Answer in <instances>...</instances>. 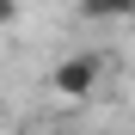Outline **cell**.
Masks as SVG:
<instances>
[{
	"label": "cell",
	"mask_w": 135,
	"mask_h": 135,
	"mask_svg": "<svg viewBox=\"0 0 135 135\" xmlns=\"http://www.w3.org/2000/svg\"><path fill=\"white\" fill-rule=\"evenodd\" d=\"M98 80H104V55H61V61L49 68L55 98H92Z\"/></svg>",
	"instance_id": "obj_1"
},
{
	"label": "cell",
	"mask_w": 135,
	"mask_h": 135,
	"mask_svg": "<svg viewBox=\"0 0 135 135\" xmlns=\"http://www.w3.org/2000/svg\"><path fill=\"white\" fill-rule=\"evenodd\" d=\"M80 18H104V25H129L135 18V0H74Z\"/></svg>",
	"instance_id": "obj_2"
},
{
	"label": "cell",
	"mask_w": 135,
	"mask_h": 135,
	"mask_svg": "<svg viewBox=\"0 0 135 135\" xmlns=\"http://www.w3.org/2000/svg\"><path fill=\"white\" fill-rule=\"evenodd\" d=\"M18 6H25V0H0V25H12V18H18Z\"/></svg>",
	"instance_id": "obj_3"
},
{
	"label": "cell",
	"mask_w": 135,
	"mask_h": 135,
	"mask_svg": "<svg viewBox=\"0 0 135 135\" xmlns=\"http://www.w3.org/2000/svg\"><path fill=\"white\" fill-rule=\"evenodd\" d=\"M43 135H74V129H43Z\"/></svg>",
	"instance_id": "obj_4"
}]
</instances>
